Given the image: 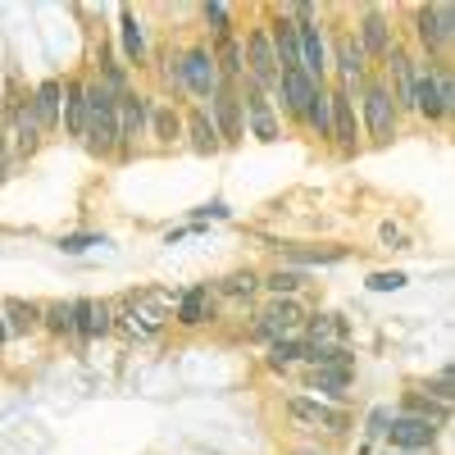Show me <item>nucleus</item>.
<instances>
[{
    "label": "nucleus",
    "instance_id": "obj_1",
    "mask_svg": "<svg viewBox=\"0 0 455 455\" xmlns=\"http://www.w3.org/2000/svg\"><path fill=\"white\" fill-rule=\"evenodd\" d=\"M83 87H87V137H83V146L96 160H114L119 156V96H114L96 73L83 78Z\"/></svg>",
    "mask_w": 455,
    "mask_h": 455
},
{
    "label": "nucleus",
    "instance_id": "obj_2",
    "mask_svg": "<svg viewBox=\"0 0 455 455\" xmlns=\"http://www.w3.org/2000/svg\"><path fill=\"white\" fill-rule=\"evenodd\" d=\"M351 96H360V132L373 146H392L401 132V114H396V100L383 83V73H369L360 87H351Z\"/></svg>",
    "mask_w": 455,
    "mask_h": 455
},
{
    "label": "nucleus",
    "instance_id": "obj_3",
    "mask_svg": "<svg viewBox=\"0 0 455 455\" xmlns=\"http://www.w3.org/2000/svg\"><path fill=\"white\" fill-rule=\"evenodd\" d=\"M410 32L419 42L424 60H451V46H455V5H414L410 14Z\"/></svg>",
    "mask_w": 455,
    "mask_h": 455
},
{
    "label": "nucleus",
    "instance_id": "obj_4",
    "mask_svg": "<svg viewBox=\"0 0 455 455\" xmlns=\"http://www.w3.org/2000/svg\"><path fill=\"white\" fill-rule=\"evenodd\" d=\"M237 96H242V132H246L251 141H259V146L283 141V119H278L269 92L255 87L251 78H242V83H237Z\"/></svg>",
    "mask_w": 455,
    "mask_h": 455
},
{
    "label": "nucleus",
    "instance_id": "obj_5",
    "mask_svg": "<svg viewBox=\"0 0 455 455\" xmlns=\"http://www.w3.org/2000/svg\"><path fill=\"white\" fill-rule=\"evenodd\" d=\"M328 114H332V137H328V146H337V156H341V160H355L360 150H364V141H360L364 132H360L355 96H351L347 83L328 87Z\"/></svg>",
    "mask_w": 455,
    "mask_h": 455
},
{
    "label": "nucleus",
    "instance_id": "obj_6",
    "mask_svg": "<svg viewBox=\"0 0 455 455\" xmlns=\"http://www.w3.org/2000/svg\"><path fill=\"white\" fill-rule=\"evenodd\" d=\"M182 92L192 96L196 105H205L219 87H223V78H219V64H214V51H210V42H192L182 51Z\"/></svg>",
    "mask_w": 455,
    "mask_h": 455
},
{
    "label": "nucleus",
    "instance_id": "obj_7",
    "mask_svg": "<svg viewBox=\"0 0 455 455\" xmlns=\"http://www.w3.org/2000/svg\"><path fill=\"white\" fill-rule=\"evenodd\" d=\"M300 323H306V306H300L296 296H274L269 306H264L251 323V341H278V337H296Z\"/></svg>",
    "mask_w": 455,
    "mask_h": 455
},
{
    "label": "nucleus",
    "instance_id": "obj_8",
    "mask_svg": "<svg viewBox=\"0 0 455 455\" xmlns=\"http://www.w3.org/2000/svg\"><path fill=\"white\" fill-rule=\"evenodd\" d=\"M278 259L287 264V269H332V264H347L355 255V246L347 242H278L274 246Z\"/></svg>",
    "mask_w": 455,
    "mask_h": 455
},
{
    "label": "nucleus",
    "instance_id": "obj_9",
    "mask_svg": "<svg viewBox=\"0 0 455 455\" xmlns=\"http://www.w3.org/2000/svg\"><path fill=\"white\" fill-rule=\"evenodd\" d=\"M146 119H150V96L128 87L119 92V156H114V164H128L137 141L146 137Z\"/></svg>",
    "mask_w": 455,
    "mask_h": 455
},
{
    "label": "nucleus",
    "instance_id": "obj_10",
    "mask_svg": "<svg viewBox=\"0 0 455 455\" xmlns=\"http://www.w3.org/2000/svg\"><path fill=\"white\" fill-rule=\"evenodd\" d=\"M242 55H246V78L264 92L278 87V55L269 46V32H264V23H251L242 32Z\"/></svg>",
    "mask_w": 455,
    "mask_h": 455
},
{
    "label": "nucleus",
    "instance_id": "obj_11",
    "mask_svg": "<svg viewBox=\"0 0 455 455\" xmlns=\"http://www.w3.org/2000/svg\"><path fill=\"white\" fill-rule=\"evenodd\" d=\"M351 32H355V42H360V51L369 55L373 68L383 64V60L392 55V46H396V28H392L387 10H378V5H364Z\"/></svg>",
    "mask_w": 455,
    "mask_h": 455
},
{
    "label": "nucleus",
    "instance_id": "obj_12",
    "mask_svg": "<svg viewBox=\"0 0 455 455\" xmlns=\"http://www.w3.org/2000/svg\"><path fill=\"white\" fill-rule=\"evenodd\" d=\"M442 433H446V428H437V424H428V419H410V414H392V424H387L383 442H387V451L428 455V451H437Z\"/></svg>",
    "mask_w": 455,
    "mask_h": 455
},
{
    "label": "nucleus",
    "instance_id": "obj_13",
    "mask_svg": "<svg viewBox=\"0 0 455 455\" xmlns=\"http://www.w3.org/2000/svg\"><path fill=\"white\" fill-rule=\"evenodd\" d=\"M287 414L296 424H306V428H323L332 437H347L351 433V410H341V405H328L319 396H287Z\"/></svg>",
    "mask_w": 455,
    "mask_h": 455
},
{
    "label": "nucleus",
    "instance_id": "obj_14",
    "mask_svg": "<svg viewBox=\"0 0 455 455\" xmlns=\"http://www.w3.org/2000/svg\"><path fill=\"white\" fill-rule=\"evenodd\" d=\"M328 68H337V78L347 83V87H360L369 73H373V64H369V55L360 51V42H355V32H351V28H332Z\"/></svg>",
    "mask_w": 455,
    "mask_h": 455
},
{
    "label": "nucleus",
    "instance_id": "obj_15",
    "mask_svg": "<svg viewBox=\"0 0 455 455\" xmlns=\"http://www.w3.org/2000/svg\"><path fill=\"white\" fill-rule=\"evenodd\" d=\"M205 114H210V124H214L223 150H233V146L246 141V132H242V96H237V87H219V92L205 100Z\"/></svg>",
    "mask_w": 455,
    "mask_h": 455
},
{
    "label": "nucleus",
    "instance_id": "obj_16",
    "mask_svg": "<svg viewBox=\"0 0 455 455\" xmlns=\"http://www.w3.org/2000/svg\"><path fill=\"white\" fill-rule=\"evenodd\" d=\"M437 64L442 60H419V73H414V114H419L424 124H451V109L442 105Z\"/></svg>",
    "mask_w": 455,
    "mask_h": 455
},
{
    "label": "nucleus",
    "instance_id": "obj_17",
    "mask_svg": "<svg viewBox=\"0 0 455 455\" xmlns=\"http://www.w3.org/2000/svg\"><path fill=\"white\" fill-rule=\"evenodd\" d=\"M315 78L310 73H300V68H287V73H278V87L269 92V100H274V109H278V119H291V124H300V109H306V100L315 96Z\"/></svg>",
    "mask_w": 455,
    "mask_h": 455
},
{
    "label": "nucleus",
    "instance_id": "obj_18",
    "mask_svg": "<svg viewBox=\"0 0 455 455\" xmlns=\"http://www.w3.org/2000/svg\"><path fill=\"white\" fill-rule=\"evenodd\" d=\"M109 332H114V300L73 296V337L78 341H100Z\"/></svg>",
    "mask_w": 455,
    "mask_h": 455
},
{
    "label": "nucleus",
    "instance_id": "obj_19",
    "mask_svg": "<svg viewBox=\"0 0 455 455\" xmlns=\"http://www.w3.org/2000/svg\"><path fill=\"white\" fill-rule=\"evenodd\" d=\"M5 137L19 156H36V146H42V124H36L32 114V96H10V124H5Z\"/></svg>",
    "mask_w": 455,
    "mask_h": 455
},
{
    "label": "nucleus",
    "instance_id": "obj_20",
    "mask_svg": "<svg viewBox=\"0 0 455 455\" xmlns=\"http://www.w3.org/2000/svg\"><path fill=\"white\" fill-rule=\"evenodd\" d=\"M173 323L178 328H205V323H214V287L210 283L182 287L178 300H173Z\"/></svg>",
    "mask_w": 455,
    "mask_h": 455
},
{
    "label": "nucleus",
    "instance_id": "obj_21",
    "mask_svg": "<svg viewBox=\"0 0 455 455\" xmlns=\"http://www.w3.org/2000/svg\"><path fill=\"white\" fill-rule=\"evenodd\" d=\"M28 96H32L36 124H42V137H55V132L64 128V83H60V78H42Z\"/></svg>",
    "mask_w": 455,
    "mask_h": 455
},
{
    "label": "nucleus",
    "instance_id": "obj_22",
    "mask_svg": "<svg viewBox=\"0 0 455 455\" xmlns=\"http://www.w3.org/2000/svg\"><path fill=\"white\" fill-rule=\"evenodd\" d=\"M351 319L341 310H310L306 323H300V337L306 341H328V347H351Z\"/></svg>",
    "mask_w": 455,
    "mask_h": 455
},
{
    "label": "nucleus",
    "instance_id": "obj_23",
    "mask_svg": "<svg viewBox=\"0 0 455 455\" xmlns=\"http://www.w3.org/2000/svg\"><path fill=\"white\" fill-rule=\"evenodd\" d=\"M182 137H187V146H192V156H205V160L223 150V141H219V132L210 124L205 105H187L182 109Z\"/></svg>",
    "mask_w": 455,
    "mask_h": 455
},
{
    "label": "nucleus",
    "instance_id": "obj_24",
    "mask_svg": "<svg viewBox=\"0 0 455 455\" xmlns=\"http://www.w3.org/2000/svg\"><path fill=\"white\" fill-rule=\"evenodd\" d=\"M146 137H156L160 150L178 146V141H182V105H178V100H150Z\"/></svg>",
    "mask_w": 455,
    "mask_h": 455
},
{
    "label": "nucleus",
    "instance_id": "obj_25",
    "mask_svg": "<svg viewBox=\"0 0 455 455\" xmlns=\"http://www.w3.org/2000/svg\"><path fill=\"white\" fill-rule=\"evenodd\" d=\"M306 383H310V392H319V401L347 410L351 387H355V369H310Z\"/></svg>",
    "mask_w": 455,
    "mask_h": 455
},
{
    "label": "nucleus",
    "instance_id": "obj_26",
    "mask_svg": "<svg viewBox=\"0 0 455 455\" xmlns=\"http://www.w3.org/2000/svg\"><path fill=\"white\" fill-rule=\"evenodd\" d=\"M0 315H5L10 341H14V337H32V332H42V300L5 296V300H0Z\"/></svg>",
    "mask_w": 455,
    "mask_h": 455
},
{
    "label": "nucleus",
    "instance_id": "obj_27",
    "mask_svg": "<svg viewBox=\"0 0 455 455\" xmlns=\"http://www.w3.org/2000/svg\"><path fill=\"white\" fill-rule=\"evenodd\" d=\"M119 51H124V64L128 68H141L146 64V23L137 19V10H119Z\"/></svg>",
    "mask_w": 455,
    "mask_h": 455
},
{
    "label": "nucleus",
    "instance_id": "obj_28",
    "mask_svg": "<svg viewBox=\"0 0 455 455\" xmlns=\"http://www.w3.org/2000/svg\"><path fill=\"white\" fill-rule=\"evenodd\" d=\"M64 137H87V87L83 78H64Z\"/></svg>",
    "mask_w": 455,
    "mask_h": 455
},
{
    "label": "nucleus",
    "instance_id": "obj_29",
    "mask_svg": "<svg viewBox=\"0 0 455 455\" xmlns=\"http://www.w3.org/2000/svg\"><path fill=\"white\" fill-rule=\"evenodd\" d=\"M214 64H219V78L223 87H237L246 78V55H242V32L237 36H228V42H214Z\"/></svg>",
    "mask_w": 455,
    "mask_h": 455
},
{
    "label": "nucleus",
    "instance_id": "obj_30",
    "mask_svg": "<svg viewBox=\"0 0 455 455\" xmlns=\"http://www.w3.org/2000/svg\"><path fill=\"white\" fill-rule=\"evenodd\" d=\"M396 414H410V419H428V424H437V428H451V405H442V401H433V396H424V392H414V387L401 396Z\"/></svg>",
    "mask_w": 455,
    "mask_h": 455
},
{
    "label": "nucleus",
    "instance_id": "obj_31",
    "mask_svg": "<svg viewBox=\"0 0 455 455\" xmlns=\"http://www.w3.org/2000/svg\"><path fill=\"white\" fill-rule=\"evenodd\" d=\"M210 287L223 300H251V296H259V269H251V264H246V269H233V274L214 278Z\"/></svg>",
    "mask_w": 455,
    "mask_h": 455
},
{
    "label": "nucleus",
    "instance_id": "obj_32",
    "mask_svg": "<svg viewBox=\"0 0 455 455\" xmlns=\"http://www.w3.org/2000/svg\"><path fill=\"white\" fill-rule=\"evenodd\" d=\"M92 73H96V78H100V83H105L114 96L132 87V78H128V64H124L119 55H114V46H109V42H100V51H96V68H92Z\"/></svg>",
    "mask_w": 455,
    "mask_h": 455
},
{
    "label": "nucleus",
    "instance_id": "obj_33",
    "mask_svg": "<svg viewBox=\"0 0 455 455\" xmlns=\"http://www.w3.org/2000/svg\"><path fill=\"white\" fill-rule=\"evenodd\" d=\"M201 23L210 28V46L214 42H228V36H237V10L223 5V0H205V5H201Z\"/></svg>",
    "mask_w": 455,
    "mask_h": 455
},
{
    "label": "nucleus",
    "instance_id": "obj_34",
    "mask_svg": "<svg viewBox=\"0 0 455 455\" xmlns=\"http://www.w3.org/2000/svg\"><path fill=\"white\" fill-rule=\"evenodd\" d=\"M300 124H306L319 141H328L332 137V114H328V83H319L315 87V96L306 100V109H300Z\"/></svg>",
    "mask_w": 455,
    "mask_h": 455
},
{
    "label": "nucleus",
    "instance_id": "obj_35",
    "mask_svg": "<svg viewBox=\"0 0 455 455\" xmlns=\"http://www.w3.org/2000/svg\"><path fill=\"white\" fill-rule=\"evenodd\" d=\"M306 283H310V274L287 269V264H274L269 274H259V291H269V296H300Z\"/></svg>",
    "mask_w": 455,
    "mask_h": 455
},
{
    "label": "nucleus",
    "instance_id": "obj_36",
    "mask_svg": "<svg viewBox=\"0 0 455 455\" xmlns=\"http://www.w3.org/2000/svg\"><path fill=\"white\" fill-rule=\"evenodd\" d=\"M291 364H300V332H296V337H278V341H269V351H264V369L287 373Z\"/></svg>",
    "mask_w": 455,
    "mask_h": 455
},
{
    "label": "nucleus",
    "instance_id": "obj_37",
    "mask_svg": "<svg viewBox=\"0 0 455 455\" xmlns=\"http://www.w3.org/2000/svg\"><path fill=\"white\" fill-rule=\"evenodd\" d=\"M42 332L51 337H73V300H51V306H42Z\"/></svg>",
    "mask_w": 455,
    "mask_h": 455
},
{
    "label": "nucleus",
    "instance_id": "obj_38",
    "mask_svg": "<svg viewBox=\"0 0 455 455\" xmlns=\"http://www.w3.org/2000/svg\"><path fill=\"white\" fill-rule=\"evenodd\" d=\"M92 246H109V237L105 233H64L55 242V251H64V255H87Z\"/></svg>",
    "mask_w": 455,
    "mask_h": 455
},
{
    "label": "nucleus",
    "instance_id": "obj_39",
    "mask_svg": "<svg viewBox=\"0 0 455 455\" xmlns=\"http://www.w3.org/2000/svg\"><path fill=\"white\" fill-rule=\"evenodd\" d=\"M392 405H373L369 414H364V446H373V442H383V433H387V424H392Z\"/></svg>",
    "mask_w": 455,
    "mask_h": 455
},
{
    "label": "nucleus",
    "instance_id": "obj_40",
    "mask_svg": "<svg viewBox=\"0 0 455 455\" xmlns=\"http://www.w3.org/2000/svg\"><path fill=\"white\" fill-rule=\"evenodd\" d=\"M364 287L369 291H401V287H410V274L405 269H378V274H369Z\"/></svg>",
    "mask_w": 455,
    "mask_h": 455
},
{
    "label": "nucleus",
    "instance_id": "obj_41",
    "mask_svg": "<svg viewBox=\"0 0 455 455\" xmlns=\"http://www.w3.org/2000/svg\"><path fill=\"white\" fill-rule=\"evenodd\" d=\"M378 242H383V246H392V251H410V246H414V242H410V233H405L401 223H392V219H383V223H378Z\"/></svg>",
    "mask_w": 455,
    "mask_h": 455
},
{
    "label": "nucleus",
    "instance_id": "obj_42",
    "mask_svg": "<svg viewBox=\"0 0 455 455\" xmlns=\"http://www.w3.org/2000/svg\"><path fill=\"white\" fill-rule=\"evenodd\" d=\"M182 51H164L160 55V78H164V87H173V96L182 92Z\"/></svg>",
    "mask_w": 455,
    "mask_h": 455
},
{
    "label": "nucleus",
    "instance_id": "obj_43",
    "mask_svg": "<svg viewBox=\"0 0 455 455\" xmlns=\"http://www.w3.org/2000/svg\"><path fill=\"white\" fill-rule=\"evenodd\" d=\"M210 219H233V210H228L223 201H205L192 210V223H210Z\"/></svg>",
    "mask_w": 455,
    "mask_h": 455
},
{
    "label": "nucleus",
    "instance_id": "obj_44",
    "mask_svg": "<svg viewBox=\"0 0 455 455\" xmlns=\"http://www.w3.org/2000/svg\"><path fill=\"white\" fill-rule=\"evenodd\" d=\"M10 164V137H5V124H0V173Z\"/></svg>",
    "mask_w": 455,
    "mask_h": 455
},
{
    "label": "nucleus",
    "instance_id": "obj_45",
    "mask_svg": "<svg viewBox=\"0 0 455 455\" xmlns=\"http://www.w3.org/2000/svg\"><path fill=\"white\" fill-rule=\"evenodd\" d=\"M291 455H332V451H323V446H296Z\"/></svg>",
    "mask_w": 455,
    "mask_h": 455
},
{
    "label": "nucleus",
    "instance_id": "obj_46",
    "mask_svg": "<svg viewBox=\"0 0 455 455\" xmlns=\"http://www.w3.org/2000/svg\"><path fill=\"white\" fill-rule=\"evenodd\" d=\"M10 347V328H5V315H0V351Z\"/></svg>",
    "mask_w": 455,
    "mask_h": 455
}]
</instances>
